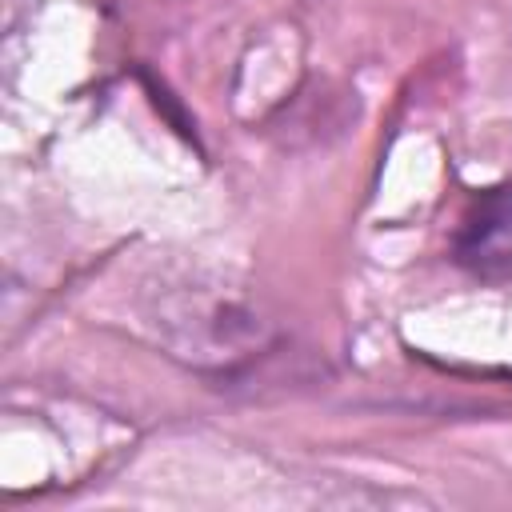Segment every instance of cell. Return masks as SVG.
I'll list each match as a JSON object with an SVG mask.
<instances>
[{
	"mask_svg": "<svg viewBox=\"0 0 512 512\" xmlns=\"http://www.w3.org/2000/svg\"><path fill=\"white\" fill-rule=\"evenodd\" d=\"M452 256L484 280L512 276V188H488L472 200L452 236Z\"/></svg>",
	"mask_w": 512,
	"mask_h": 512,
	"instance_id": "obj_1",
	"label": "cell"
}]
</instances>
